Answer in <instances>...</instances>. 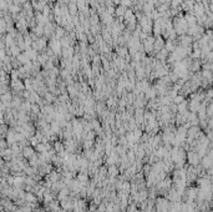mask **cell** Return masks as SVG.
Instances as JSON below:
<instances>
[{"label": "cell", "instance_id": "6da1fadb", "mask_svg": "<svg viewBox=\"0 0 213 212\" xmlns=\"http://www.w3.org/2000/svg\"><path fill=\"white\" fill-rule=\"evenodd\" d=\"M46 48H47V39H46L45 36L38 38L36 40H34L32 44H31V49L36 50L38 53H42Z\"/></svg>", "mask_w": 213, "mask_h": 212}, {"label": "cell", "instance_id": "7a4b0ae2", "mask_svg": "<svg viewBox=\"0 0 213 212\" xmlns=\"http://www.w3.org/2000/svg\"><path fill=\"white\" fill-rule=\"evenodd\" d=\"M186 161L188 162L187 165H190V166H197V165H199V162H201V158H199V156L197 155V152H194V151H187V154H186Z\"/></svg>", "mask_w": 213, "mask_h": 212}, {"label": "cell", "instance_id": "3957f363", "mask_svg": "<svg viewBox=\"0 0 213 212\" xmlns=\"http://www.w3.org/2000/svg\"><path fill=\"white\" fill-rule=\"evenodd\" d=\"M34 154H35V150H34L32 146H30V145L23 146V149H21V156H23L25 160H29Z\"/></svg>", "mask_w": 213, "mask_h": 212}, {"label": "cell", "instance_id": "277c9868", "mask_svg": "<svg viewBox=\"0 0 213 212\" xmlns=\"http://www.w3.org/2000/svg\"><path fill=\"white\" fill-rule=\"evenodd\" d=\"M11 100H13V94H11V91H6L5 94L0 95V101H2V103H3L6 107H9V106H10Z\"/></svg>", "mask_w": 213, "mask_h": 212}, {"label": "cell", "instance_id": "5b68a950", "mask_svg": "<svg viewBox=\"0 0 213 212\" xmlns=\"http://www.w3.org/2000/svg\"><path fill=\"white\" fill-rule=\"evenodd\" d=\"M118 175H120V171H118V166L117 165L107 166V176H110V177H117Z\"/></svg>", "mask_w": 213, "mask_h": 212}, {"label": "cell", "instance_id": "8992f818", "mask_svg": "<svg viewBox=\"0 0 213 212\" xmlns=\"http://www.w3.org/2000/svg\"><path fill=\"white\" fill-rule=\"evenodd\" d=\"M55 154H60V152L65 151V146H64V142L61 140H56L54 141V146H53Z\"/></svg>", "mask_w": 213, "mask_h": 212}, {"label": "cell", "instance_id": "52a82bcc", "mask_svg": "<svg viewBox=\"0 0 213 212\" xmlns=\"http://www.w3.org/2000/svg\"><path fill=\"white\" fill-rule=\"evenodd\" d=\"M16 60L19 61V64L20 65H26V64H29L30 63V60H29V57H28V55L25 54V53H20V55L16 57Z\"/></svg>", "mask_w": 213, "mask_h": 212}, {"label": "cell", "instance_id": "ba28073f", "mask_svg": "<svg viewBox=\"0 0 213 212\" xmlns=\"http://www.w3.org/2000/svg\"><path fill=\"white\" fill-rule=\"evenodd\" d=\"M126 9H127V8H125L122 5H117V8H115V14L114 15L117 16V18H122L125 11H126Z\"/></svg>", "mask_w": 213, "mask_h": 212}, {"label": "cell", "instance_id": "9c48e42d", "mask_svg": "<svg viewBox=\"0 0 213 212\" xmlns=\"http://www.w3.org/2000/svg\"><path fill=\"white\" fill-rule=\"evenodd\" d=\"M31 32L35 34L38 38L44 36V26H41V25H36V26L34 28V29H31Z\"/></svg>", "mask_w": 213, "mask_h": 212}, {"label": "cell", "instance_id": "30bf717a", "mask_svg": "<svg viewBox=\"0 0 213 212\" xmlns=\"http://www.w3.org/2000/svg\"><path fill=\"white\" fill-rule=\"evenodd\" d=\"M186 100V97L183 96V95H180V94H178L177 96H175L173 97V100H172V103L173 104H176V105H178V104H181V103H183V101Z\"/></svg>", "mask_w": 213, "mask_h": 212}, {"label": "cell", "instance_id": "8fae6325", "mask_svg": "<svg viewBox=\"0 0 213 212\" xmlns=\"http://www.w3.org/2000/svg\"><path fill=\"white\" fill-rule=\"evenodd\" d=\"M212 112H213V105H212V103H209L206 106V115H207V117H212Z\"/></svg>", "mask_w": 213, "mask_h": 212}]
</instances>
